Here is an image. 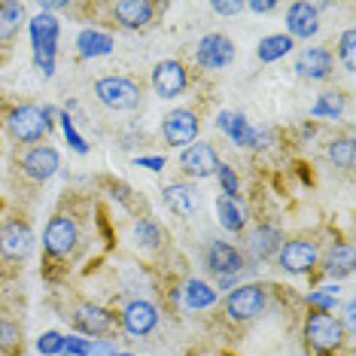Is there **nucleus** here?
<instances>
[{"mask_svg":"<svg viewBox=\"0 0 356 356\" xmlns=\"http://www.w3.org/2000/svg\"><path fill=\"white\" fill-rule=\"evenodd\" d=\"M52 116H55L52 107L22 104V107H13L10 116H6V131H10V137L19 143H37L49 134Z\"/></svg>","mask_w":356,"mask_h":356,"instance_id":"1","label":"nucleus"},{"mask_svg":"<svg viewBox=\"0 0 356 356\" xmlns=\"http://www.w3.org/2000/svg\"><path fill=\"white\" fill-rule=\"evenodd\" d=\"M268 305V296L259 283H244V286H234L229 296H225V314H229L232 323H247L256 320L259 314Z\"/></svg>","mask_w":356,"mask_h":356,"instance_id":"2","label":"nucleus"},{"mask_svg":"<svg viewBox=\"0 0 356 356\" xmlns=\"http://www.w3.org/2000/svg\"><path fill=\"white\" fill-rule=\"evenodd\" d=\"M305 338L314 350L326 353V350H335V347L344 341V326H341V320L332 317V314L314 311V314H307V320H305Z\"/></svg>","mask_w":356,"mask_h":356,"instance_id":"3","label":"nucleus"},{"mask_svg":"<svg viewBox=\"0 0 356 356\" xmlns=\"http://www.w3.org/2000/svg\"><path fill=\"white\" fill-rule=\"evenodd\" d=\"M95 95L110 110H134L140 104V86L128 76H101L95 83Z\"/></svg>","mask_w":356,"mask_h":356,"instance_id":"4","label":"nucleus"},{"mask_svg":"<svg viewBox=\"0 0 356 356\" xmlns=\"http://www.w3.org/2000/svg\"><path fill=\"white\" fill-rule=\"evenodd\" d=\"M34 250V232L25 220H10L0 225V259L3 262H22Z\"/></svg>","mask_w":356,"mask_h":356,"instance_id":"5","label":"nucleus"},{"mask_svg":"<svg viewBox=\"0 0 356 356\" xmlns=\"http://www.w3.org/2000/svg\"><path fill=\"white\" fill-rule=\"evenodd\" d=\"M79 244V225L70 216H52L43 232V247L55 259H67Z\"/></svg>","mask_w":356,"mask_h":356,"instance_id":"6","label":"nucleus"},{"mask_svg":"<svg viewBox=\"0 0 356 356\" xmlns=\"http://www.w3.org/2000/svg\"><path fill=\"white\" fill-rule=\"evenodd\" d=\"M198 116L192 110H171L165 119H161V134H165V143H171V147H192L198 137Z\"/></svg>","mask_w":356,"mask_h":356,"instance_id":"7","label":"nucleus"},{"mask_svg":"<svg viewBox=\"0 0 356 356\" xmlns=\"http://www.w3.org/2000/svg\"><path fill=\"white\" fill-rule=\"evenodd\" d=\"M58 22L52 15L40 13L31 19V43H34L37 64H55V46H58Z\"/></svg>","mask_w":356,"mask_h":356,"instance_id":"8","label":"nucleus"},{"mask_svg":"<svg viewBox=\"0 0 356 356\" xmlns=\"http://www.w3.org/2000/svg\"><path fill=\"white\" fill-rule=\"evenodd\" d=\"M180 165H183V174L192 177V180H204V177H213L220 171V156H216V149L210 147V143H192V147H186L180 152Z\"/></svg>","mask_w":356,"mask_h":356,"instance_id":"9","label":"nucleus"},{"mask_svg":"<svg viewBox=\"0 0 356 356\" xmlns=\"http://www.w3.org/2000/svg\"><path fill=\"white\" fill-rule=\"evenodd\" d=\"M277 259H280L283 271L311 274L320 262V253H317V244H311V241H286V244H280Z\"/></svg>","mask_w":356,"mask_h":356,"instance_id":"10","label":"nucleus"},{"mask_svg":"<svg viewBox=\"0 0 356 356\" xmlns=\"http://www.w3.org/2000/svg\"><path fill=\"white\" fill-rule=\"evenodd\" d=\"M195 58L204 70H222V67H229L234 58V43L225 34H207L198 40Z\"/></svg>","mask_w":356,"mask_h":356,"instance_id":"11","label":"nucleus"},{"mask_svg":"<svg viewBox=\"0 0 356 356\" xmlns=\"http://www.w3.org/2000/svg\"><path fill=\"white\" fill-rule=\"evenodd\" d=\"M186 86H189V76H186V67L180 61L168 58L152 67V88L159 98H177L186 92Z\"/></svg>","mask_w":356,"mask_h":356,"instance_id":"12","label":"nucleus"},{"mask_svg":"<svg viewBox=\"0 0 356 356\" xmlns=\"http://www.w3.org/2000/svg\"><path fill=\"white\" fill-rule=\"evenodd\" d=\"M58 168H61V156L52 147H31L22 156V171L34 183H46L49 177L58 174Z\"/></svg>","mask_w":356,"mask_h":356,"instance_id":"13","label":"nucleus"},{"mask_svg":"<svg viewBox=\"0 0 356 356\" xmlns=\"http://www.w3.org/2000/svg\"><path fill=\"white\" fill-rule=\"evenodd\" d=\"M332 67H335V58H332L329 49L323 46H307V49L296 58V74L302 79H311V83H323V79L332 76Z\"/></svg>","mask_w":356,"mask_h":356,"instance_id":"14","label":"nucleus"},{"mask_svg":"<svg viewBox=\"0 0 356 356\" xmlns=\"http://www.w3.org/2000/svg\"><path fill=\"white\" fill-rule=\"evenodd\" d=\"M122 326L128 335H137V338L149 335V332L159 326V307L147 302V298H134L122 311Z\"/></svg>","mask_w":356,"mask_h":356,"instance_id":"15","label":"nucleus"},{"mask_svg":"<svg viewBox=\"0 0 356 356\" xmlns=\"http://www.w3.org/2000/svg\"><path fill=\"white\" fill-rule=\"evenodd\" d=\"M204 262H207V268L213 274H220V277H238V274L244 271V253H241L238 247L225 244V241H213V244L207 247Z\"/></svg>","mask_w":356,"mask_h":356,"instance_id":"16","label":"nucleus"},{"mask_svg":"<svg viewBox=\"0 0 356 356\" xmlns=\"http://www.w3.org/2000/svg\"><path fill=\"white\" fill-rule=\"evenodd\" d=\"M286 37L293 40H311L320 31V10L317 3H307V0H298L286 10Z\"/></svg>","mask_w":356,"mask_h":356,"instance_id":"17","label":"nucleus"},{"mask_svg":"<svg viewBox=\"0 0 356 356\" xmlns=\"http://www.w3.org/2000/svg\"><path fill=\"white\" fill-rule=\"evenodd\" d=\"M216 125H220V131L229 134L234 143H241V147H262V140H265V134L256 131V128L250 125L241 113L222 110L220 116H216Z\"/></svg>","mask_w":356,"mask_h":356,"instance_id":"18","label":"nucleus"},{"mask_svg":"<svg viewBox=\"0 0 356 356\" xmlns=\"http://www.w3.org/2000/svg\"><path fill=\"white\" fill-rule=\"evenodd\" d=\"M161 201H165V207L171 210V213L192 216L201 204V195L192 183H168L165 189H161Z\"/></svg>","mask_w":356,"mask_h":356,"instance_id":"19","label":"nucleus"},{"mask_svg":"<svg viewBox=\"0 0 356 356\" xmlns=\"http://www.w3.org/2000/svg\"><path fill=\"white\" fill-rule=\"evenodd\" d=\"M74 323H76V329L83 332V335L101 338V335H107V332L113 329V314L107 311V307H101V305H83V307H76Z\"/></svg>","mask_w":356,"mask_h":356,"instance_id":"20","label":"nucleus"},{"mask_svg":"<svg viewBox=\"0 0 356 356\" xmlns=\"http://www.w3.org/2000/svg\"><path fill=\"white\" fill-rule=\"evenodd\" d=\"M152 13H156V6L149 3V0H119L116 6H113V15L119 19V25L122 28H147L152 22Z\"/></svg>","mask_w":356,"mask_h":356,"instance_id":"21","label":"nucleus"},{"mask_svg":"<svg viewBox=\"0 0 356 356\" xmlns=\"http://www.w3.org/2000/svg\"><path fill=\"white\" fill-rule=\"evenodd\" d=\"M216 213H220V225L225 232H244L247 225V210L241 204V198H229V195H220L216 198Z\"/></svg>","mask_w":356,"mask_h":356,"instance_id":"22","label":"nucleus"},{"mask_svg":"<svg viewBox=\"0 0 356 356\" xmlns=\"http://www.w3.org/2000/svg\"><path fill=\"white\" fill-rule=\"evenodd\" d=\"M353 265H356V259H353V244H335L329 250V256H326V262H323V271L329 274V277H350L353 274Z\"/></svg>","mask_w":356,"mask_h":356,"instance_id":"23","label":"nucleus"},{"mask_svg":"<svg viewBox=\"0 0 356 356\" xmlns=\"http://www.w3.org/2000/svg\"><path fill=\"white\" fill-rule=\"evenodd\" d=\"M76 49L83 58H101V55L113 52V37L104 34V31L86 28V31H79V37H76Z\"/></svg>","mask_w":356,"mask_h":356,"instance_id":"24","label":"nucleus"},{"mask_svg":"<svg viewBox=\"0 0 356 356\" xmlns=\"http://www.w3.org/2000/svg\"><path fill=\"white\" fill-rule=\"evenodd\" d=\"M280 244H283V238L274 225H259V229L250 234V253L256 259H271L280 250Z\"/></svg>","mask_w":356,"mask_h":356,"instance_id":"25","label":"nucleus"},{"mask_svg":"<svg viewBox=\"0 0 356 356\" xmlns=\"http://www.w3.org/2000/svg\"><path fill=\"white\" fill-rule=\"evenodd\" d=\"M293 46H296V40L293 37H286V34H271V37H262V43H259V61L262 64H271V61H280L283 55H289L293 52Z\"/></svg>","mask_w":356,"mask_h":356,"instance_id":"26","label":"nucleus"},{"mask_svg":"<svg viewBox=\"0 0 356 356\" xmlns=\"http://www.w3.org/2000/svg\"><path fill=\"white\" fill-rule=\"evenodd\" d=\"M183 302H186V307H192V311H204V307L216 305V289L204 280H189L183 286Z\"/></svg>","mask_w":356,"mask_h":356,"instance_id":"27","label":"nucleus"},{"mask_svg":"<svg viewBox=\"0 0 356 356\" xmlns=\"http://www.w3.org/2000/svg\"><path fill=\"white\" fill-rule=\"evenodd\" d=\"M22 15H25V6L22 3H0V43L15 40V34L22 28Z\"/></svg>","mask_w":356,"mask_h":356,"instance_id":"28","label":"nucleus"},{"mask_svg":"<svg viewBox=\"0 0 356 356\" xmlns=\"http://www.w3.org/2000/svg\"><path fill=\"white\" fill-rule=\"evenodd\" d=\"M341 110H344V95L326 92V95H320V98L314 101L311 116H317V119H338V116H341Z\"/></svg>","mask_w":356,"mask_h":356,"instance_id":"29","label":"nucleus"},{"mask_svg":"<svg viewBox=\"0 0 356 356\" xmlns=\"http://www.w3.org/2000/svg\"><path fill=\"white\" fill-rule=\"evenodd\" d=\"M326 152H329V159L335 161L338 168H344V171H350V168H353L356 147H353V140H350V137H338V140H332Z\"/></svg>","mask_w":356,"mask_h":356,"instance_id":"30","label":"nucleus"},{"mask_svg":"<svg viewBox=\"0 0 356 356\" xmlns=\"http://www.w3.org/2000/svg\"><path fill=\"white\" fill-rule=\"evenodd\" d=\"M134 238H137V244H140V247L156 250L161 244V229L152 220H140L134 225Z\"/></svg>","mask_w":356,"mask_h":356,"instance_id":"31","label":"nucleus"},{"mask_svg":"<svg viewBox=\"0 0 356 356\" xmlns=\"http://www.w3.org/2000/svg\"><path fill=\"white\" fill-rule=\"evenodd\" d=\"M335 302H338V286H320L307 296V305L317 307V311H326V314L335 307Z\"/></svg>","mask_w":356,"mask_h":356,"instance_id":"32","label":"nucleus"},{"mask_svg":"<svg viewBox=\"0 0 356 356\" xmlns=\"http://www.w3.org/2000/svg\"><path fill=\"white\" fill-rule=\"evenodd\" d=\"M61 131H64V137H67L70 147H74L79 156H86V152H88V143L83 140V137H79V131L74 128V119H70V113H61Z\"/></svg>","mask_w":356,"mask_h":356,"instance_id":"33","label":"nucleus"},{"mask_svg":"<svg viewBox=\"0 0 356 356\" xmlns=\"http://www.w3.org/2000/svg\"><path fill=\"white\" fill-rule=\"evenodd\" d=\"M216 177H220V186H222V195L229 198H238L241 192V183H238V174L232 171L229 165H220V171H216Z\"/></svg>","mask_w":356,"mask_h":356,"instance_id":"34","label":"nucleus"},{"mask_svg":"<svg viewBox=\"0 0 356 356\" xmlns=\"http://www.w3.org/2000/svg\"><path fill=\"white\" fill-rule=\"evenodd\" d=\"M61 341H64L61 332H43L37 338V350L43 356H55V353H61Z\"/></svg>","mask_w":356,"mask_h":356,"instance_id":"35","label":"nucleus"},{"mask_svg":"<svg viewBox=\"0 0 356 356\" xmlns=\"http://www.w3.org/2000/svg\"><path fill=\"white\" fill-rule=\"evenodd\" d=\"M88 347H92V341H88V338L64 335V341H61V353H64V356H88Z\"/></svg>","mask_w":356,"mask_h":356,"instance_id":"36","label":"nucleus"},{"mask_svg":"<svg viewBox=\"0 0 356 356\" xmlns=\"http://www.w3.org/2000/svg\"><path fill=\"white\" fill-rule=\"evenodd\" d=\"M353 43H356V34H353V31H344L341 43H338V55H341V61H344L347 70L356 67V61H353Z\"/></svg>","mask_w":356,"mask_h":356,"instance_id":"37","label":"nucleus"},{"mask_svg":"<svg viewBox=\"0 0 356 356\" xmlns=\"http://www.w3.org/2000/svg\"><path fill=\"white\" fill-rule=\"evenodd\" d=\"M15 341H19V326H15L13 320H3V317H0V350L13 347Z\"/></svg>","mask_w":356,"mask_h":356,"instance_id":"38","label":"nucleus"},{"mask_svg":"<svg viewBox=\"0 0 356 356\" xmlns=\"http://www.w3.org/2000/svg\"><path fill=\"white\" fill-rule=\"evenodd\" d=\"M116 344L110 341V338H95L92 347H88V356H116Z\"/></svg>","mask_w":356,"mask_h":356,"instance_id":"39","label":"nucleus"},{"mask_svg":"<svg viewBox=\"0 0 356 356\" xmlns=\"http://www.w3.org/2000/svg\"><path fill=\"white\" fill-rule=\"evenodd\" d=\"M241 10H244V3H222V0L213 3V13H220V15H238Z\"/></svg>","mask_w":356,"mask_h":356,"instance_id":"40","label":"nucleus"},{"mask_svg":"<svg viewBox=\"0 0 356 356\" xmlns=\"http://www.w3.org/2000/svg\"><path fill=\"white\" fill-rule=\"evenodd\" d=\"M137 168H149V171H161V168H165V159H161V156H147V159H137Z\"/></svg>","mask_w":356,"mask_h":356,"instance_id":"41","label":"nucleus"},{"mask_svg":"<svg viewBox=\"0 0 356 356\" xmlns=\"http://www.w3.org/2000/svg\"><path fill=\"white\" fill-rule=\"evenodd\" d=\"M274 0H253V3H247V10H253V13H271L274 10Z\"/></svg>","mask_w":356,"mask_h":356,"instance_id":"42","label":"nucleus"},{"mask_svg":"<svg viewBox=\"0 0 356 356\" xmlns=\"http://www.w3.org/2000/svg\"><path fill=\"white\" fill-rule=\"evenodd\" d=\"M344 323L353 329V302H347V305H344Z\"/></svg>","mask_w":356,"mask_h":356,"instance_id":"43","label":"nucleus"},{"mask_svg":"<svg viewBox=\"0 0 356 356\" xmlns=\"http://www.w3.org/2000/svg\"><path fill=\"white\" fill-rule=\"evenodd\" d=\"M116 356H134V353H116Z\"/></svg>","mask_w":356,"mask_h":356,"instance_id":"44","label":"nucleus"}]
</instances>
